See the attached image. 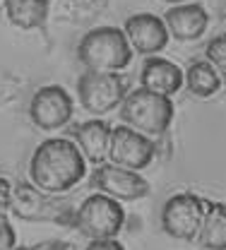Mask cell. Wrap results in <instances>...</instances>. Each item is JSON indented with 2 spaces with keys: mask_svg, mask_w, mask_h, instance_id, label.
Listing matches in <instances>:
<instances>
[{
  "mask_svg": "<svg viewBox=\"0 0 226 250\" xmlns=\"http://www.w3.org/2000/svg\"><path fill=\"white\" fill-rule=\"evenodd\" d=\"M87 176L84 154L65 137H51L41 142L29 161V178L43 192H67Z\"/></svg>",
  "mask_w": 226,
  "mask_h": 250,
  "instance_id": "6da1fadb",
  "label": "cell"
},
{
  "mask_svg": "<svg viewBox=\"0 0 226 250\" xmlns=\"http://www.w3.org/2000/svg\"><path fill=\"white\" fill-rule=\"evenodd\" d=\"M77 58L87 70L99 72H121L132 61V48L123 29L118 27H101L82 36L77 46Z\"/></svg>",
  "mask_w": 226,
  "mask_h": 250,
  "instance_id": "7a4b0ae2",
  "label": "cell"
},
{
  "mask_svg": "<svg viewBox=\"0 0 226 250\" xmlns=\"http://www.w3.org/2000/svg\"><path fill=\"white\" fill-rule=\"evenodd\" d=\"M121 118L137 132L147 137L149 135L157 137V135H164L173 121V101L171 96L140 87L135 92L125 94V99L121 101Z\"/></svg>",
  "mask_w": 226,
  "mask_h": 250,
  "instance_id": "3957f363",
  "label": "cell"
},
{
  "mask_svg": "<svg viewBox=\"0 0 226 250\" xmlns=\"http://www.w3.org/2000/svg\"><path fill=\"white\" fill-rule=\"evenodd\" d=\"M10 212L24 221H53L72 226L75 209L53 192H43L34 183H12L10 188Z\"/></svg>",
  "mask_w": 226,
  "mask_h": 250,
  "instance_id": "277c9868",
  "label": "cell"
},
{
  "mask_svg": "<svg viewBox=\"0 0 226 250\" xmlns=\"http://www.w3.org/2000/svg\"><path fill=\"white\" fill-rule=\"evenodd\" d=\"M125 224V212L121 202L106 192L89 195L77 209H75V221L72 226L84 233L89 241L97 238H116Z\"/></svg>",
  "mask_w": 226,
  "mask_h": 250,
  "instance_id": "5b68a950",
  "label": "cell"
},
{
  "mask_svg": "<svg viewBox=\"0 0 226 250\" xmlns=\"http://www.w3.org/2000/svg\"><path fill=\"white\" fill-rule=\"evenodd\" d=\"M128 94V84L121 77V72H99V70H87L80 80H77V96L80 104L89 111V113H108L116 106H121V101Z\"/></svg>",
  "mask_w": 226,
  "mask_h": 250,
  "instance_id": "8992f818",
  "label": "cell"
},
{
  "mask_svg": "<svg viewBox=\"0 0 226 250\" xmlns=\"http://www.w3.org/2000/svg\"><path fill=\"white\" fill-rule=\"evenodd\" d=\"M205 219V200L193 192H178L166 200L162 209L164 231L176 241H195Z\"/></svg>",
  "mask_w": 226,
  "mask_h": 250,
  "instance_id": "52a82bcc",
  "label": "cell"
},
{
  "mask_svg": "<svg viewBox=\"0 0 226 250\" xmlns=\"http://www.w3.org/2000/svg\"><path fill=\"white\" fill-rule=\"evenodd\" d=\"M154 154H157V145L147 135L137 132L130 125L111 127L108 152H106V159H111V164L140 171V168H147L152 164Z\"/></svg>",
  "mask_w": 226,
  "mask_h": 250,
  "instance_id": "ba28073f",
  "label": "cell"
},
{
  "mask_svg": "<svg viewBox=\"0 0 226 250\" xmlns=\"http://www.w3.org/2000/svg\"><path fill=\"white\" fill-rule=\"evenodd\" d=\"M89 181L99 192H106L116 200H140L149 192V183L137 171L116 164H103V161L97 164Z\"/></svg>",
  "mask_w": 226,
  "mask_h": 250,
  "instance_id": "9c48e42d",
  "label": "cell"
},
{
  "mask_svg": "<svg viewBox=\"0 0 226 250\" xmlns=\"http://www.w3.org/2000/svg\"><path fill=\"white\" fill-rule=\"evenodd\" d=\"M29 116L41 130H58L72 118V99L61 84L41 87L29 104Z\"/></svg>",
  "mask_w": 226,
  "mask_h": 250,
  "instance_id": "30bf717a",
  "label": "cell"
},
{
  "mask_svg": "<svg viewBox=\"0 0 226 250\" xmlns=\"http://www.w3.org/2000/svg\"><path fill=\"white\" fill-rule=\"evenodd\" d=\"M123 34L128 39L130 48L142 56H154V53L164 51L168 43V29H166L164 20L152 12H140V15L128 17Z\"/></svg>",
  "mask_w": 226,
  "mask_h": 250,
  "instance_id": "8fae6325",
  "label": "cell"
},
{
  "mask_svg": "<svg viewBox=\"0 0 226 250\" xmlns=\"http://www.w3.org/2000/svg\"><path fill=\"white\" fill-rule=\"evenodd\" d=\"M164 24L178 41H195L205 34L209 24V15L197 2H178L171 10H166Z\"/></svg>",
  "mask_w": 226,
  "mask_h": 250,
  "instance_id": "7c38bea8",
  "label": "cell"
},
{
  "mask_svg": "<svg viewBox=\"0 0 226 250\" xmlns=\"http://www.w3.org/2000/svg\"><path fill=\"white\" fill-rule=\"evenodd\" d=\"M140 82L144 89L149 92L164 94V96H173V94L181 92L183 87V72L178 65H173L166 58L159 56H152L147 58L142 65V72H140Z\"/></svg>",
  "mask_w": 226,
  "mask_h": 250,
  "instance_id": "4fadbf2b",
  "label": "cell"
},
{
  "mask_svg": "<svg viewBox=\"0 0 226 250\" xmlns=\"http://www.w3.org/2000/svg\"><path fill=\"white\" fill-rule=\"evenodd\" d=\"M108 137H111V125L106 121H87L75 130V140L80 152L84 154L87 161L92 164H101L106 161V152H108Z\"/></svg>",
  "mask_w": 226,
  "mask_h": 250,
  "instance_id": "5bb4252c",
  "label": "cell"
},
{
  "mask_svg": "<svg viewBox=\"0 0 226 250\" xmlns=\"http://www.w3.org/2000/svg\"><path fill=\"white\" fill-rule=\"evenodd\" d=\"M51 0H5V17L17 29H39L48 20Z\"/></svg>",
  "mask_w": 226,
  "mask_h": 250,
  "instance_id": "9a60e30c",
  "label": "cell"
},
{
  "mask_svg": "<svg viewBox=\"0 0 226 250\" xmlns=\"http://www.w3.org/2000/svg\"><path fill=\"white\" fill-rule=\"evenodd\" d=\"M202 248L224 250L226 248V207L222 202L205 200V219L195 238Z\"/></svg>",
  "mask_w": 226,
  "mask_h": 250,
  "instance_id": "2e32d148",
  "label": "cell"
},
{
  "mask_svg": "<svg viewBox=\"0 0 226 250\" xmlns=\"http://www.w3.org/2000/svg\"><path fill=\"white\" fill-rule=\"evenodd\" d=\"M185 84L190 94L207 99L222 89V75H217V67L207 61H193L185 72Z\"/></svg>",
  "mask_w": 226,
  "mask_h": 250,
  "instance_id": "e0dca14e",
  "label": "cell"
},
{
  "mask_svg": "<svg viewBox=\"0 0 226 250\" xmlns=\"http://www.w3.org/2000/svg\"><path fill=\"white\" fill-rule=\"evenodd\" d=\"M207 62H212L214 67H219V72L226 70V39L224 34L214 36L207 46Z\"/></svg>",
  "mask_w": 226,
  "mask_h": 250,
  "instance_id": "ac0fdd59",
  "label": "cell"
},
{
  "mask_svg": "<svg viewBox=\"0 0 226 250\" xmlns=\"http://www.w3.org/2000/svg\"><path fill=\"white\" fill-rule=\"evenodd\" d=\"M15 246H17V233L7 221L5 212H0V250H12Z\"/></svg>",
  "mask_w": 226,
  "mask_h": 250,
  "instance_id": "d6986e66",
  "label": "cell"
},
{
  "mask_svg": "<svg viewBox=\"0 0 226 250\" xmlns=\"http://www.w3.org/2000/svg\"><path fill=\"white\" fill-rule=\"evenodd\" d=\"M89 250H123V243L121 241H116V238H97V241H92Z\"/></svg>",
  "mask_w": 226,
  "mask_h": 250,
  "instance_id": "ffe728a7",
  "label": "cell"
},
{
  "mask_svg": "<svg viewBox=\"0 0 226 250\" xmlns=\"http://www.w3.org/2000/svg\"><path fill=\"white\" fill-rule=\"evenodd\" d=\"M10 188L12 181L0 178V212H10Z\"/></svg>",
  "mask_w": 226,
  "mask_h": 250,
  "instance_id": "44dd1931",
  "label": "cell"
},
{
  "mask_svg": "<svg viewBox=\"0 0 226 250\" xmlns=\"http://www.w3.org/2000/svg\"><path fill=\"white\" fill-rule=\"evenodd\" d=\"M67 2H72L75 7H97L103 0H67Z\"/></svg>",
  "mask_w": 226,
  "mask_h": 250,
  "instance_id": "7402d4cb",
  "label": "cell"
},
{
  "mask_svg": "<svg viewBox=\"0 0 226 250\" xmlns=\"http://www.w3.org/2000/svg\"><path fill=\"white\" fill-rule=\"evenodd\" d=\"M39 250L43 248H70V243H41V246H36Z\"/></svg>",
  "mask_w": 226,
  "mask_h": 250,
  "instance_id": "603a6c76",
  "label": "cell"
},
{
  "mask_svg": "<svg viewBox=\"0 0 226 250\" xmlns=\"http://www.w3.org/2000/svg\"><path fill=\"white\" fill-rule=\"evenodd\" d=\"M164 2H168V5H178V2H185V0H164Z\"/></svg>",
  "mask_w": 226,
  "mask_h": 250,
  "instance_id": "cb8c5ba5",
  "label": "cell"
}]
</instances>
